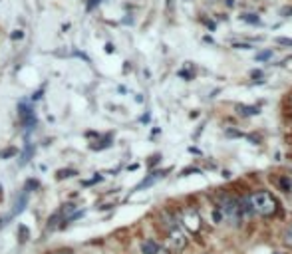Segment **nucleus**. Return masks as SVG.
Masks as SVG:
<instances>
[{"mask_svg":"<svg viewBox=\"0 0 292 254\" xmlns=\"http://www.w3.org/2000/svg\"><path fill=\"white\" fill-rule=\"evenodd\" d=\"M249 200H251V205H253V211L259 213V215L270 217V215L276 213V200H274V197H272L270 193H266V191L255 193Z\"/></svg>","mask_w":292,"mask_h":254,"instance_id":"nucleus-1","label":"nucleus"},{"mask_svg":"<svg viewBox=\"0 0 292 254\" xmlns=\"http://www.w3.org/2000/svg\"><path fill=\"white\" fill-rule=\"evenodd\" d=\"M181 223H183V226H185L191 234H197V232L201 230V226H203V219H201L199 211H197V209H191V207L183 211Z\"/></svg>","mask_w":292,"mask_h":254,"instance_id":"nucleus-2","label":"nucleus"},{"mask_svg":"<svg viewBox=\"0 0 292 254\" xmlns=\"http://www.w3.org/2000/svg\"><path fill=\"white\" fill-rule=\"evenodd\" d=\"M221 213L227 221H233V223H238L242 219V211H240V202L238 200H227L225 205L221 207Z\"/></svg>","mask_w":292,"mask_h":254,"instance_id":"nucleus-3","label":"nucleus"},{"mask_svg":"<svg viewBox=\"0 0 292 254\" xmlns=\"http://www.w3.org/2000/svg\"><path fill=\"white\" fill-rule=\"evenodd\" d=\"M167 242H169V250L179 252V250H183V248L187 246V236H185V232L177 226V228L169 230V238H167Z\"/></svg>","mask_w":292,"mask_h":254,"instance_id":"nucleus-4","label":"nucleus"},{"mask_svg":"<svg viewBox=\"0 0 292 254\" xmlns=\"http://www.w3.org/2000/svg\"><path fill=\"white\" fill-rule=\"evenodd\" d=\"M159 250V244L155 240H143L141 242V252L143 254H157Z\"/></svg>","mask_w":292,"mask_h":254,"instance_id":"nucleus-5","label":"nucleus"},{"mask_svg":"<svg viewBox=\"0 0 292 254\" xmlns=\"http://www.w3.org/2000/svg\"><path fill=\"white\" fill-rule=\"evenodd\" d=\"M26 202H28V191L24 189V193L20 195V198H16V205H14V211H12V215H18V213H22V211H24V207H26Z\"/></svg>","mask_w":292,"mask_h":254,"instance_id":"nucleus-6","label":"nucleus"},{"mask_svg":"<svg viewBox=\"0 0 292 254\" xmlns=\"http://www.w3.org/2000/svg\"><path fill=\"white\" fill-rule=\"evenodd\" d=\"M238 110H240V113H242V115H255V113H259V112H257V108H245V106H238Z\"/></svg>","mask_w":292,"mask_h":254,"instance_id":"nucleus-7","label":"nucleus"},{"mask_svg":"<svg viewBox=\"0 0 292 254\" xmlns=\"http://www.w3.org/2000/svg\"><path fill=\"white\" fill-rule=\"evenodd\" d=\"M76 175V171L74 169H62V171H58V179H66V177H74Z\"/></svg>","mask_w":292,"mask_h":254,"instance_id":"nucleus-8","label":"nucleus"},{"mask_svg":"<svg viewBox=\"0 0 292 254\" xmlns=\"http://www.w3.org/2000/svg\"><path fill=\"white\" fill-rule=\"evenodd\" d=\"M284 242H286V246L292 248V226H288V230L284 232Z\"/></svg>","mask_w":292,"mask_h":254,"instance_id":"nucleus-9","label":"nucleus"},{"mask_svg":"<svg viewBox=\"0 0 292 254\" xmlns=\"http://www.w3.org/2000/svg\"><path fill=\"white\" fill-rule=\"evenodd\" d=\"M26 240H28V228L20 226V242H26Z\"/></svg>","mask_w":292,"mask_h":254,"instance_id":"nucleus-10","label":"nucleus"},{"mask_svg":"<svg viewBox=\"0 0 292 254\" xmlns=\"http://www.w3.org/2000/svg\"><path fill=\"white\" fill-rule=\"evenodd\" d=\"M16 153V149H6L4 153H0V157H10V155H14Z\"/></svg>","mask_w":292,"mask_h":254,"instance_id":"nucleus-11","label":"nucleus"},{"mask_svg":"<svg viewBox=\"0 0 292 254\" xmlns=\"http://www.w3.org/2000/svg\"><path fill=\"white\" fill-rule=\"evenodd\" d=\"M157 254H171V250H169V248H165V246H159Z\"/></svg>","mask_w":292,"mask_h":254,"instance_id":"nucleus-12","label":"nucleus"},{"mask_svg":"<svg viewBox=\"0 0 292 254\" xmlns=\"http://www.w3.org/2000/svg\"><path fill=\"white\" fill-rule=\"evenodd\" d=\"M12 38H14V40H16V38H22V32H20V30H16V32L12 34Z\"/></svg>","mask_w":292,"mask_h":254,"instance_id":"nucleus-13","label":"nucleus"},{"mask_svg":"<svg viewBox=\"0 0 292 254\" xmlns=\"http://www.w3.org/2000/svg\"><path fill=\"white\" fill-rule=\"evenodd\" d=\"M52 254H72V252H68V250H60V252H52Z\"/></svg>","mask_w":292,"mask_h":254,"instance_id":"nucleus-14","label":"nucleus"}]
</instances>
